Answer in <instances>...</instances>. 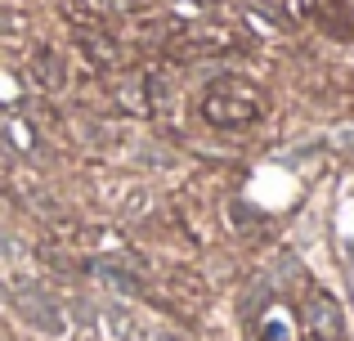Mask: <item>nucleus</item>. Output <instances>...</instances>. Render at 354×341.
Instances as JSON below:
<instances>
[{"label":"nucleus","instance_id":"3","mask_svg":"<svg viewBox=\"0 0 354 341\" xmlns=\"http://www.w3.org/2000/svg\"><path fill=\"white\" fill-rule=\"evenodd\" d=\"M14 306L23 310V319L27 324H36L41 333H63V315H59V306H54L50 297H45L41 288H18V297H14Z\"/></svg>","mask_w":354,"mask_h":341},{"label":"nucleus","instance_id":"4","mask_svg":"<svg viewBox=\"0 0 354 341\" xmlns=\"http://www.w3.org/2000/svg\"><path fill=\"white\" fill-rule=\"evenodd\" d=\"M36 72H41V81H45V86H63V68L54 63V54H50V50H41V54H36Z\"/></svg>","mask_w":354,"mask_h":341},{"label":"nucleus","instance_id":"1","mask_svg":"<svg viewBox=\"0 0 354 341\" xmlns=\"http://www.w3.org/2000/svg\"><path fill=\"white\" fill-rule=\"evenodd\" d=\"M202 117L211 126H251L260 117V95L247 81H216L202 95Z\"/></svg>","mask_w":354,"mask_h":341},{"label":"nucleus","instance_id":"2","mask_svg":"<svg viewBox=\"0 0 354 341\" xmlns=\"http://www.w3.org/2000/svg\"><path fill=\"white\" fill-rule=\"evenodd\" d=\"M305 328L314 341H346V315H341L337 297L323 288H314L305 297Z\"/></svg>","mask_w":354,"mask_h":341}]
</instances>
